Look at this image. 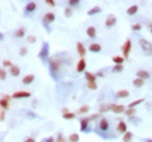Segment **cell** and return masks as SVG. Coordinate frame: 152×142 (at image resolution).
Returning a JSON list of instances; mask_svg holds the SVG:
<instances>
[{
  "instance_id": "obj_5",
  "label": "cell",
  "mask_w": 152,
  "mask_h": 142,
  "mask_svg": "<svg viewBox=\"0 0 152 142\" xmlns=\"http://www.w3.org/2000/svg\"><path fill=\"white\" fill-rule=\"evenodd\" d=\"M109 130V121L102 117L99 121V124H98V131H102V132H106Z\"/></svg>"
},
{
  "instance_id": "obj_31",
  "label": "cell",
  "mask_w": 152,
  "mask_h": 142,
  "mask_svg": "<svg viewBox=\"0 0 152 142\" xmlns=\"http://www.w3.org/2000/svg\"><path fill=\"white\" fill-rule=\"evenodd\" d=\"M10 74H12L13 76H18L20 74V69L18 66H12L10 67Z\"/></svg>"
},
{
  "instance_id": "obj_43",
  "label": "cell",
  "mask_w": 152,
  "mask_h": 142,
  "mask_svg": "<svg viewBox=\"0 0 152 142\" xmlns=\"http://www.w3.org/2000/svg\"><path fill=\"white\" fill-rule=\"evenodd\" d=\"M3 66H4V67H12V66H14V65H13L9 60H4V61H3Z\"/></svg>"
},
{
  "instance_id": "obj_3",
  "label": "cell",
  "mask_w": 152,
  "mask_h": 142,
  "mask_svg": "<svg viewBox=\"0 0 152 142\" xmlns=\"http://www.w3.org/2000/svg\"><path fill=\"white\" fill-rule=\"evenodd\" d=\"M140 46H141L142 51L146 55H148V56H151V55H152V43L150 42V41L141 38V39H140Z\"/></svg>"
},
{
  "instance_id": "obj_44",
  "label": "cell",
  "mask_w": 152,
  "mask_h": 142,
  "mask_svg": "<svg viewBox=\"0 0 152 142\" xmlns=\"http://www.w3.org/2000/svg\"><path fill=\"white\" fill-rule=\"evenodd\" d=\"M27 41H28L29 43H34L37 41V38L34 37V36H28V37H27Z\"/></svg>"
},
{
  "instance_id": "obj_54",
  "label": "cell",
  "mask_w": 152,
  "mask_h": 142,
  "mask_svg": "<svg viewBox=\"0 0 152 142\" xmlns=\"http://www.w3.org/2000/svg\"><path fill=\"white\" fill-rule=\"evenodd\" d=\"M151 33H152V23H151Z\"/></svg>"
},
{
  "instance_id": "obj_34",
  "label": "cell",
  "mask_w": 152,
  "mask_h": 142,
  "mask_svg": "<svg viewBox=\"0 0 152 142\" xmlns=\"http://www.w3.org/2000/svg\"><path fill=\"white\" fill-rule=\"evenodd\" d=\"M75 117H76V114L75 113H70V112L62 114V118H64V119H74Z\"/></svg>"
},
{
  "instance_id": "obj_26",
  "label": "cell",
  "mask_w": 152,
  "mask_h": 142,
  "mask_svg": "<svg viewBox=\"0 0 152 142\" xmlns=\"http://www.w3.org/2000/svg\"><path fill=\"white\" fill-rule=\"evenodd\" d=\"M113 62L115 65H123V62H124V57H122V56H113Z\"/></svg>"
},
{
  "instance_id": "obj_1",
  "label": "cell",
  "mask_w": 152,
  "mask_h": 142,
  "mask_svg": "<svg viewBox=\"0 0 152 142\" xmlns=\"http://www.w3.org/2000/svg\"><path fill=\"white\" fill-rule=\"evenodd\" d=\"M48 65H50V71L52 74L53 79H56L57 74L60 72V69H61V60L58 57H51L50 61H48Z\"/></svg>"
},
{
  "instance_id": "obj_13",
  "label": "cell",
  "mask_w": 152,
  "mask_h": 142,
  "mask_svg": "<svg viewBox=\"0 0 152 142\" xmlns=\"http://www.w3.org/2000/svg\"><path fill=\"white\" fill-rule=\"evenodd\" d=\"M36 9H37V4L34 1H29L28 4L26 5V9H24V12L27 13V14H30V13H33V12H36Z\"/></svg>"
},
{
  "instance_id": "obj_4",
  "label": "cell",
  "mask_w": 152,
  "mask_h": 142,
  "mask_svg": "<svg viewBox=\"0 0 152 142\" xmlns=\"http://www.w3.org/2000/svg\"><path fill=\"white\" fill-rule=\"evenodd\" d=\"M90 118L89 117H86V118H82L80 121V131L81 132H90Z\"/></svg>"
},
{
  "instance_id": "obj_15",
  "label": "cell",
  "mask_w": 152,
  "mask_h": 142,
  "mask_svg": "<svg viewBox=\"0 0 152 142\" xmlns=\"http://www.w3.org/2000/svg\"><path fill=\"white\" fill-rule=\"evenodd\" d=\"M136 74H137V78L142 79V80H147V79H150V72H147L146 70H138Z\"/></svg>"
},
{
  "instance_id": "obj_19",
  "label": "cell",
  "mask_w": 152,
  "mask_h": 142,
  "mask_svg": "<svg viewBox=\"0 0 152 142\" xmlns=\"http://www.w3.org/2000/svg\"><path fill=\"white\" fill-rule=\"evenodd\" d=\"M33 81H34V75H26L22 80V82L24 85H30Z\"/></svg>"
},
{
  "instance_id": "obj_41",
  "label": "cell",
  "mask_w": 152,
  "mask_h": 142,
  "mask_svg": "<svg viewBox=\"0 0 152 142\" xmlns=\"http://www.w3.org/2000/svg\"><path fill=\"white\" fill-rule=\"evenodd\" d=\"M27 53H28V48H27V47H22L19 50V55H20V56H26Z\"/></svg>"
},
{
  "instance_id": "obj_37",
  "label": "cell",
  "mask_w": 152,
  "mask_h": 142,
  "mask_svg": "<svg viewBox=\"0 0 152 142\" xmlns=\"http://www.w3.org/2000/svg\"><path fill=\"white\" fill-rule=\"evenodd\" d=\"M86 86H88L90 90H96V89H98V84H96V82H86Z\"/></svg>"
},
{
  "instance_id": "obj_49",
  "label": "cell",
  "mask_w": 152,
  "mask_h": 142,
  "mask_svg": "<svg viewBox=\"0 0 152 142\" xmlns=\"http://www.w3.org/2000/svg\"><path fill=\"white\" fill-rule=\"evenodd\" d=\"M4 118H5V112H4V110H3V112L0 113V121H1V122H3V121H4Z\"/></svg>"
},
{
  "instance_id": "obj_52",
  "label": "cell",
  "mask_w": 152,
  "mask_h": 142,
  "mask_svg": "<svg viewBox=\"0 0 152 142\" xmlns=\"http://www.w3.org/2000/svg\"><path fill=\"white\" fill-rule=\"evenodd\" d=\"M0 39H1V42H3V41H4V34H0Z\"/></svg>"
},
{
  "instance_id": "obj_7",
  "label": "cell",
  "mask_w": 152,
  "mask_h": 142,
  "mask_svg": "<svg viewBox=\"0 0 152 142\" xmlns=\"http://www.w3.org/2000/svg\"><path fill=\"white\" fill-rule=\"evenodd\" d=\"M131 48H132V42H131V39H127L126 43L123 44V57L124 58H128L129 57Z\"/></svg>"
},
{
  "instance_id": "obj_20",
  "label": "cell",
  "mask_w": 152,
  "mask_h": 142,
  "mask_svg": "<svg viewBox=\"0 0 152 142\" xmlns=\"http://www.w3.org/2000/svg\"><path fill=\"white\" fill-rule=\"evenodd\" d=\"M26 28H24V27H20L19 29H17L15 30V33H14V36L17 37V38H23L24 36H26Z\"/></svg>"
},
{
  "instance_id": "obj_9",
  "label": "cell",
  "mask_w": 152,
  "mask_h": 142,
  "mask_svg": "<svg viewBox=\"0 0 152 142\" xmlns=\"http://www.w3.org/2000/svg\"><path fill=\"white\" fill-rule=\"evenodd\" d=\"M115 23H117V17L114 14H110L105 20V27L106 28H112V27L115 26Z\"/></svg>"
},
{
  "instance_id": "obj_50",
  "label": "cell",
  "mask_w": 152,
  "mask_h": 142,
  "mask_svg": "<svg viewBox=\"0 0 152 142\" xmlns=\"http://www.w3.org/2000/svg\"><path fill=\"white\" fill-rule=\"evenodd\" d=\"M96 76H99V78H103V76H104V74H103L102 71H99L98 74H96Z\"/></svg>"
},
{
  "instance_id": "obj_32",
  "label": "cell",
  "mask_w": 152,
  "mask_h": 142,
  "mask_svg": "<svg viewBox=\"0 0 152 142\" xmlns=\"http://www.w3.org/2000/svg\"><path fill=\"white\" fill-rule=\"evenodd\" d=\"M89 110H90V107H89V105H81L80 109L77 110V113L79 114H86Z\"/></svg>"
},
{
  "instance_id": "obj_18",
  "label": "cell",
  "mask_w": 152,
  "mask_h": 142,
  "mask_svg": "<svg viewBox=\"0 0 152 142\" xmlns=\"http://www.w3.org/2000/svg\"><path fill=\"white\" fill-rule=\"evenodd\" d=\"M85 79H86V82H95L96 81V75H94L93 72L86 71L85 72Z\"/></svg>"
},
{
  "instance_id": "obj_46",
  "label": "cell",
  "mask_w": 152,
  "mask_h": 142,
  "mask_svg": "<svg viewBox=\"0 0 152 142\" xmlns=\"http://www.w3.org/2000/svg\"><path fill=\"white\" fill-rule=\"evenodd\" d=\"M43 142H56V138H55L53 136H51V137H48V138H46Z\"/></svg>"
},
{
  "instance_id": "obj_28",
  "label": "cell",
  "mask_w": 152,
  "mask_h": 142,
  "mask_svg": "<svg viewBox=\"0 0 152 142\" xmlns=\"http://www.w3.org/2000/svg\"><path fill=\"white\" fill-rule=\"evenodd\" d=\"M123 70H124L123 65H114L113 69H112V71L114 72V74H119V72H122Z\"/></svg>"
},
{
  "instance_id": "obj_11",
  "label": "cell",
  "mask_w": 152,
  "mask_h": 142,
  "mask_svg": "<svg viewBox=\"0 0 152 142\" xmlns=\"http://www.w3.org/2000/svg\"><path fill=\"white\" fill-rule=\"evenodd\" d=\"M76 51H77V53L80 55L81 58H84V56L86 55V48H85V46H84V44H82L81 42H77V43H76Z\"/></svg>"
},
{
  "instance_id": "obj_17",
  "label": "cell",
  "mask_w": 152,
  "mask_h": 142,
  "mask_svg": "<svg viewBox=\"0 0 152 142\" xmlns=\"http://www.w3.org/2000/svg\"><path fill=\"white\" fill-rule=\"evenodd\" d=\"M89 51L93 53H99L100 51H102V46H100L99 43H91L90 46H89Z\"/></svg>"
},
{
  "instance_id": "obj_48",
  "label": "cell",
  "mask_w": 152,
  "mask_h": 142,
  "mask_svg": "<svg viewBox=\"0 0 152 142\" xmlns=\"http://www.w3.org/2000/svg\"><path fill=\"white\" fill-rule=\"evenodd\" d=\"M24 142H36V140H34L33 137H28V138H26V140H24Z\"/></svg>"
},
{
  "instance_id": "obj_23",
  "label": "cell",
  "mask_w": 152,
  "mask_h": 142,
  "mask_svg": "<svg viewBox=\"0 0 152 142\" xmlns=\"http://www.w3.org/2000/svg\"><path fill=\"white\" fill-rule=\"evenodd\" d=\"M138 12V5H132L127 9V14L128 15H134Z\"/></svg>"
},
{
  "instance_id": "obj_30",
  "label": "cell",
  "mask_w": 152,
  "mask_h": 142,
  "mask_svg": "<svg viewBox=\"0 0 152 142\" xmlns=\"http://www.w3.org/2000/svg\"><path fill=\"white\" fill-rule=\"evenodd\" d=\"M0 105H1V108L3 109H9V100L8 99H5V98H3L1 100H0Z\"/></svg>"
},
{
  "instance_id": "obj_45",
  "label": "cell",
  "mask_w": 152,
  "mask_h": 142,
  "mask_svg": "<svg viewBox=\"0 0 152 142\" xmlns=\"http://www.w3.org/2000/svg\"><path fill=\"white\" fill-rule=\"evenodd\" d=\"M100 117H102V114H100V113H96V114H94V116L89 117V118H90V121H94V119H98V118H100Z\"/></svg>"
},
{
  "instance_id": "obj_40",
  "label": "cell",
  "mask_w": 152,
  "mask_h": 142,
  "mask_svg": "<svg viewBox=\"0 0 152 142\" xmlns=\"http://www.w3.org/2000/svg\"><path fill=\"white\" fill-rule=\"evenodd\" d=\"M80 4V0H68V5L70 6H77Z\"/></svg>"
},
{
  "instance_id": "obj_39",
  "label": "cell",
  "mask_w": 152,
  "mask_h": 142,
  "mask_svg": "<svg viewBox=\"0 0 152 142\" xmlns=\"http://www.w3.org/2000/svg\"><path fill=\"white\" fill-rule=\"evenodd\" d=\"M65 17H66V18H71L72 17V9L70 8V6L65 9Z\"/></svg>"
},
{
  "instance_id": "obj_51",
  "label": "cell",
  "mask_w": 152,
  "mask_h": 142,
  "mask_svg": "<svg viewBox=\"0 0 152 142\" xmlns=\"http://www.w3.org/2000/svg\"><path fill=\"white\" fill-rule=\"evenodd\" d=\"M65 113H68V109H67V108H64V109H62V114H65Z\"/></svg>"
},
{
  "instance_id": "obj_6",
  "label": "cell",
  "mask_w": 152,
  "mask_h": 142,
  "mask_svg": "<svg viewBox=\"0 0 152 142\" xmlns=\"http://www.w3.org/2000/svg\"><path fill=\"white\" fill-rule=\"evenodd\" d=\"M55 19H56V15H55L52 12L46 13V14L43 15V26L46 27V26H48V24L53 23V22H55Z\"/></svg>"
},
{
  "instance_id": "obj_8",
  "label": "cell",
  "mask_w": 152,
  "mask_h": 142,
  "mask_svg": "<svg viewBox=\"0 0 152 142\" xmlns=\"http://www.w3.org/2000/svg\"><path fill=\"white\" fill-rule=\"evenodd\" d=\"M110 110H113V112L117 113V114H120V113L126 112V107L120 105V104H114V103H112V104H110Z\"/></svg>"
},
{
  "instance_id": "obj_33",
  "label": "cell",
  "mask_w": 152,
  "mask_h": 142,
  "mask_svg": "<svg viewBox=\"0 0 152 142\" xmlns=\"http://www.w3.org/2000/svg\"><path fill=\"white\" fill-rule=\"evenodd\" d=\"M124 114L132 118L134 114H136V109H134V108H127V109H126V112H124Z\"/></svg>"
},
{
  "instance_id": "obj_47",
  "label": "cell",
  "mask_w": 152,
  "mask_h": 142,
  "mask_svg": "<svg viewBox=\"0 0 152 142\" xmlns=\"http://www.w3.org/2000/svg\"><path fill=\"white\" fill-rule=\"evenodd\" d=\"M46 4L50 5V6H55V5H56V3H55L53 0H46Z\"/></svg>"
},
{
  "instance_id": "obj_27",
  "label": "cell",
  "mask_w": 152,
  "mask_h": 142,
  "mask_svg": "<svg viewBox=\"0 0 152 142\" xmlns=\"http://www.w3.org/2000/svg\"><path fill=\"white\" fill-rule=\"evenodd\" d=\"M79 140H80L79 133H71L68 136V142H79Z\"/></svg>"
},
{
  "instance_id": "obj_2",
  "label": "cell",
  "mask_w": 152,
  "mask_h": 142,
  "mask_svg": "<svg viewBox=\"0 0 152 142\" xmlns=\"http://www.w3.org/2000/svg\"><path fill=\"white\" fill-rule=\"evenodd\" d=\"M38 57H39L43 62L50 61V58H48L50 57V44L47 42L42 43V47H41V51H39V53H38Z\"/></svg>"
},
{
  "instance_id": "obj_36",
  "label": "cell",
  "mask_w": 152,
  "mask_h": 142,
  "mask_svg": "<svg viewBox=\"0 0 152 142\" xmlns=\"http://www.w3.org/2000/svg\"><path fill=\"white\" fill-rule=\"evenodd\" d=\"M142 29V24L141 23H134L132 26V30L133 32H140V30Z\"/></svg>"
},
{
  "instance_id": "obj_24",
  "label": "cell",
  "mask_w": 152,
  "mask_h": 142,
  "mask_svg": "<svg viewBox=\"0 0 152 142\" xmlns=\"http://www.w3.org/2000/svg\"><path fill=\"white\" fill-rule=\"evenodd\" d=\"M102 12V8L100 6H94V8H91L90 10L88 12V15H95V14H98V13H100Z\"/></svg>"
},
{
  "instance_id": "obj_38",
  "label": "cell",
  "mask_w": 152,
  "mask_h": 142,
  "mask_svg": "<svg viewBox=\"0 0 152 142\" xmlns=\"http://www.w3.org/2000/svg\"><path fill=\"white\" fill-rule=\"evenodd\" d=\"M56 142H66V138L64 137V133H58L57 137H56Z\"/></svg>"
},
{
  "instance_id": "obj_14",
  "label": "cell",
  "mask_w": 152,
  "mask_h": 142,
  "mask_svg": "<svg viewBox=\"0 0 152 142\" xmlns=\"http://www.w3.org/2000/svg\"><path fill=\"white\" fill-rule=\"evenodd\" d=\"M32 95L29 91H17L13 94V98L14 99H23V98H29Z\"/></svg>"
},
{
  "instance_id": "obj_29",
  "label": "cell",
  "mask_w": 152,
  "mask_h": 142,
  "mask_svg": "<svg viewBox=\"0 0 152 142\" xmlns=\"http://www.w3.org/2000/svg\"><path fill=\"white\" fill-rule=\"evenodd\" d=\"M132 138H133V133L129 132V131L126 134H123V142H131Z\"/></svg>"
},
{
  "instance_id": "obj_10",
  "label": "cell",
  "mask_w": 152,
  "mask_h": 142,
  "mask_svg": "<svg viewBox=\"0 0 152 142\" xmlns=\"http://www.w3.org/2000/svg\"><path fill=\"white\" fill-rule=\"evenodd\" d=\"M86 70V61L85 58H80L77 62V65H76V71L77 72H85Z\"/></svg>"
},
{
  "instance_id": "obj_22",
  "label": "cell",
  "mask_w": 152,
  "mask_h": 142,
  "mask_svg": "<svg viewBox=\"0 0 152 142\" xmlns=\"http://www.w3.org/2000/svg\"><path fill=\"white\" fill-rule=\"evenodd\" d=\"M132 84H133L134 88H142V86L144 85V80H142V79H140V78H136Z\"/></svg>"
},
{
  "instance_id": "obj_53",
  "label": "cell",
  "mask_w": 152,
  "mask_h": 142,
  "mask_svg": "<svg viewBox=\"0 0 152 142\" xmlns=\"http://www.w3.org/2000/svg\"><path fill=\"white\" fill-rule=\"evenodd\" d=\"M144 142H152V140H146V141H144Z\"/></svg>"
},
{
  "instance_id": "obj_16",
  "label": "cell",
  "mask_w": 152,
  "mask_h": 142,
  "mask_svg": "<svg viewBox=\"0 0 152 142\" xmlns=\"http://www.w3.org/2000/svg\"><path fill=\"white\" fill-rule=\"evenodd\" d=\"M86 34L89 36V38L94 39V38L96 37V28H95V27H93V26L88 27V28H86Z\"/></svg>"
},
{
  "instance_id": "obj_12",
  "label": "cell",
  "mask_w": 152,
  "mask_h": 142,
  "mask_svg": "<svg viewBox=\"0 0 152 142\" xmlns=\"http://www.w3.org/2000/svg\"><path fill=\"white\" fill-rule=\"evenodd\" d=\"M117 131H118L119 133H123L126 134L128 131H127V123L124 122V121H119V123L117 124Z\"/></svg>"
},
{
  "instance_id": "obj_25",
  "label": "cell",
  "mask_w": 152,
  "mask_h": 142,
  "mask_svg": "<svg viewBox=\"0 0 152 142\" xmlns=\"http://www.w3.org/2000/svg\"><path fill=\"white\" fill-rule=\"evenodd\" d=\"M141 103H144V99H143V98H141V99H137V100H134V102L129 103V104H128V107H127V108H134V107L140 105Z\"/></svg>"
},
{
  "instance_id": "obj_21",
  "label": "cell",
  "mask_w": 152,
  "mask_h": 142,
  "mask_svg": "<svg viewBox=\"0 0 152 142\" xmlns=\"http://www.w3.org/2000/svg\"><path fill=\"white\" fill-rule=\"evenodd\" d=\"M115 96H117L118 99L128 98V96H129V91H128V90H119V91L115 94Z\"/></svg>"
},
{
  "instance_id": "obj_42",
  "label": "cell",
  "mask_w": 152,
  "mask_h": 142,
  "mask_svg": "<svg viewBox=\"0 0 152 142\" xmlns=\"http://www.w3.org/2000/svg\"><path fill=\"white\" fill-rule=\"evenodd\" d=\"M0 79H1V81H4L6 79V71L4 70V69H1L0 70Z\"/></svg>"
},
{
  "instance_id": "obj_35",
  "label": "cell",
  "mask_w": 152,
  "mask_h": 142,
  "mask_svg": "<svg viewBox=\"0 0 152 142\" xmlns=\"http://www.w3.org/2000/svg\"><path fill=\"white\" fill-rule=\"evenodd\" d=\"M108 110H110V104H109V105H106V104H102V107H100V109H99V113L102 114V113L108 112Z\"/></svg>"
}]
</instances>
